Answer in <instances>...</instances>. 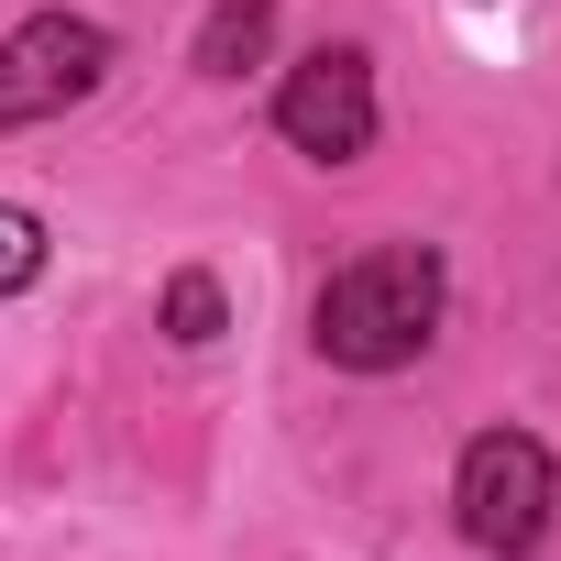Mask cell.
Listing matches in <instances>:
<instances>
[{
  "instance_id": "obj_2",
  "label": "cell",
  "mask_w": 561,
  "mask_h": 561,
  "mask_svg": "<svg viewBox=\"0 0 561 561\" xmlns=\"http://www.w3.org/2000/svg\"><path fill=\"white\" fill-rule=\"evenodd\" d=\"M550 506H561V473L528 430H473L462 462H451V528L495 561H528L550 539Z\"/></svg>"
},
{
  "instance_id": "obj_5",
  "label": "cell",
  "mask_w": 561,
  "mask_h": 561,
  "mask_svg": "<svg viewBox=\"0 0 561 561\" xmlns=\"http://www.w3.org/2000/svg\"><path fill=\"white\" fill-rule=\"evenodd\" d=\"M264 45H275V0H220V12L198 23V67H209V78L264 67Z\"/></svg>"
},
{
  "instance_id": "obj_3",
  "label": "cell",
  "mask_w": 561,
  "mask_h": 561,
  "mask_svg": "<svg viewBox=\"0 0 561 561\" xmlns=\"http://www.w3.org/2000/svg\"><path fill=\"white\" fill-rule=\"evenodd\" d=\"M111 78V34L89 12H34L0 34V133H34L56 111H78L89 89Z\"/></svg>"
},
{
  "instance_id": "obj_7",
  "label": "cell",
  "mask_w": 561,
  "mask_h": 561,
  "mask_svg": "<svg viewBox=\"0 0 561 561\" xmlns=\"http://www.w3.org/2000/svg\"><path fill=\"white\" fill-rule=\"evenodd\" d=\"M34 275H45V220H34V209H12V198H0V298H23Z\"/></svg>"
},
{
  "instance_id": "obj_1",
  "label": "cell",
  "mask_w": 561,
  "mask_h": 561,
  "mask_svg": "<svg viewBox=\"0 0 561 561\" xmlns=\"http://www.w3.org/2000/svg\"><path fill=\"white\" fill-rule=\"evenodd\" d=\"M440 298H451V275H440L430 242H375V253H353L331 287H320L309 342L342 375H397V364H419L440 342Z\"/></svg>"
},
{
  "instance_id": "obj_4",
  "label": "cell",
  "mask_w": 561,
  "mask_h": 561,
  "mask_svg": "<svg viewBox=\"0 0 561 561\" xmlns=\"http://www.w3.org/2000/svg\"><path fill=\"white\" fill-rule=\"evenodd\" d=\"M275 133H287L309 165H353L375 144V56L364 45H320L275 78Z\"/></svg>"
},
{
  "instance_id": "obj_6",
  "label": "cell",
  "mask_w": 561,
  "mask_h": 561,
  "mask_svg": "<svg viewBox=\"0 0 561 561\" xmlns=\"http://www.w3.org/2000/svg\"><path fill=\"white\" fill-rule=\"evenodd\" d=\"M154 320H165V342H176V353H209V342L231 331V298H220V275H198V264H187V275H165V309H154Z\"/></svg>"
}]
</instances>
